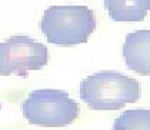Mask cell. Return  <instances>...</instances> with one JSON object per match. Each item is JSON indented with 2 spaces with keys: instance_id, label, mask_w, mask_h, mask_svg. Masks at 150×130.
<instances>
[{
  "instance_id": "1",
  "label": "cell",
  "mask_w": 150,
  "mask_h": 130,
  "mask_svg": "<svg viewBox=\"0 0 150 130\" xmlns=\"http://www.w3.org/2000/svg\"><path fill=\"white\" fill-rule=\"evenodd\" d=\"M94 29V13L81 4L50 6L40 22V30L47 42L64 47L86 43Z\"/></svg>"
},
{
  "instance_id": "2",
  "label": "cell",
  "mask_w": 150,
  "mask_h": 130,
  "mask_svg": "<svg viewBox=\"0 0 150 130\" xmlns=\"http://www.w3.org/2000/svg\"><path fill=\"white\" fill-rule=\"evenodd\" d=\"M80 99L93 110H119L140 99V84L119 71H97L81 82Z\"/></svg>"
},
{
  "instance_id": "3",
  "label": "cell",
  "mask_w": 150,
  "mask_h": 130,
  "mask_svg": "<svg viewBox=\"0 0 150 130\" xmlns=\"http://www.w3.org/2000/svg\"><path fill=\"white\" fill-rule=\"evenodd\" d=\"M24 119L42 127H64L79 116V105L63 90L39 89L30 92L22 105Z\"/></svg>"
},
{
  "instance_id": "4",
  "label": "cell",
  "mask_w": 150,
  "mask_h": 130,
  "mask_svg": "<svg viewBox=\"0 0 150 130\" xmlns=\"http://www.w3.org/2000/svg\"><path fill=\"white\" fill-rule=\"evenodd\" d=\"M47 61V47L29 36H12L0 43V76H27L42 70Z\"/></svg>"
},
{
  "instance_id": "5",
  "label": "cell",
  "mask_w": 150,
  "mask_h": 130,
  "mask_svg": "<svg viewBox=\"0 0 150 130\" xmlns=\"http://www.w3.org/2000/svg\"><path fill=\"white\" fill-rule=\"evenodd\" d=\"M122 53L127 69L140 76H150V30L129 33Z\"/></svg>"
},
{
  "instance_id": "6",
  "label": "cell",
  "mask_w": 150,
  "mask_h": 130,
  "mask_svg": "<svg viewBox=\"0 0 150 130\" xmlns=\"http://www.w3.org/2000/svg\"><path fill=\"white\" fill-rule=\"evenodd\" d=\"M104 9L113 22H142L150 12V0H104Z\"/></svg>"
},
{
  "instance_id": "7",
  "label": "cell",
  "mask_w": 150,
  "mask_h": 130,
  "mask_svg": "<svg viewBox=\"0 0 150 130\" xmlns=\"http://www.w3.org/2000/svg\"><path fill=\"white\" fill-rule=\"evenodd\" d=\"M113 130H150V109L123 112L113 123Z\"/></svg>"
}]
</instances>
